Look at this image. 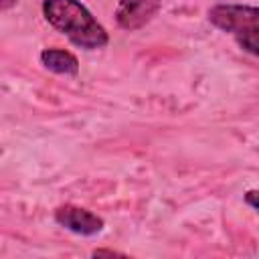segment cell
<instances>
[{
    "label": "cell",
    "instance_id": "obj_3",
    "mask_svg": "<svg viewBox=\"0 0 259 259\" xmlns=\"http://www.w3.org/2000/svg\"><path fill=\"white\" fill-rule=\"evenodd\" d=\"M53 219L59 227H63L75 235H81V237H95L105 227V221L101 217H97L95 212H91L83 206H77V204L57 206Z\"/></svg>",
    "mask_w": 259,
    "mask_h": 259
},
{
    "label": "cell",
    "instance_id": "obj_6",
    "mask_svg": "<svg viewBox=\"0 0 259 259\" xmlns=\"http://www.w3.org/2000/svg\"><path fill=\"white\" fill-rule=\"evenodd\" d=\"M91 257H125L119 251H111V249H95L91 251Z\"/></svg>",
    "mask_w": 259,
    "mask_h": 259
},
{
    "label": "cell",
    "instance_id": "obj_5",
    "mask_svg": "<svg viewBox=\"0 0 259 259\" xmlns=\"http://www.w3.org/2000/svg\"><path fill=\"white\" fill-rule=\"evenodd\" d=\"M40 65L55 73V75H67V77H75L79 73V59L65 49H42L40 51Z\"/></svg>",
    "mask_w": 259,
    "mask_h": 259
},
{
    "label": "cell",
    "instance_id": "obj_4",
    "mask_svg": "<svg viewBox=\"0 0 259 259\" xmlns=\"http://www.w3.org/2000/svg\"><path fill=\"white\" fill-rule=\"evenodd\" d=\"M162 8V0H119L115 6V22L119 28L134 32L144 28Z\"/></svg>",
    "mask_w": 259,
    "mask_h": 259
},
{
    "label": "cell",
    "instance_id": "obj_2",
    "mask_svg": "<svg viewBox=\"0 0 259 259\" xmlns=\"http://www.w3.org/2000/svg\"><path fill=\"white\" fill-rule=\"evenodd\" d=\"M208 22L231 34L247 55H259V8L249 4H214L208 8Z\"/></svg>",
    "mask_w": 259,
    "mask_h": 259
},
{
    "label": "cell",
    "instance_id": "obj_1",
    "mask_svg": "<svg viewBox=\"0 0 259 259\" xmlns=\"http://www.w3.org/2000/svg\"><path fill=\"white\" fill-rule=\"evenodd\" d=\"M45 20L77 49L97 51L107 47L109 32L81 0H42Z\"/></svg>",
    "mask_w": 259,
    "mask_h": 259
},
{
    "label": "cell",
    "instance_id": "obj_8",
    "mask_svg": "<svg viewBox=\"0 0 259 259\" xmlns=\"http://www.w3.org/2000/svg\"><path fill=\"white\" fill-rule=\"evenodd\" d=\"M16 4H18V0H0V12L10 10V8H14Z\"/></svg>",
    "mask_w": 259,
    "mask_h": 259
},
{
    "label": "cell",
    "instance_id": "obj_7",
    "mask_svg": "<svg viewBox=\"0 0 259 259\" xmlns=\"http://www.w3.org/2000/svg\"><path fill=\"white\" fill-rule=\"evenodd\" d=\"M245 202H247L253 210H257V190H249V192L245 194Z\"/></svg>",
    "mask_w": 259,
    "mask_h": 259
}]
</instances>
